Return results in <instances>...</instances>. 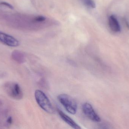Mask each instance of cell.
<instances>
[{
	"label": "cell",
	"mask_w": 129,
	"mask_h": 129,
	"mask_svg": "<svg viewBox=\"0 0 129 129\" xmlns=\"http://www.w3.org/2000/svg\"><path fill=\"white\" fill-rule=\"evenodd\" d=\"M35 98L39 107L45 112L53 114L54 109L47 95L42 91L37 90L35 92Z\"/></svg>",
	"instance_id": "6da1fadb"
},
{
	"label": "cell",
	"mask_w": 129,
	"mask_h": 129,
	"mask_svg": "<svg viewBox=\"0 0 129 129\" xmlns=\"http://www.w3.org/2000/svg\"><path fill=\"white\" fill-rule=\"evenodd\" d=\"M58 99L68 113L72 114H75L76 113L77 104L71 96L66 94H61L58 95Z\"/></svg>",
	"instance_id": "7a4b0ae2"
},
{
	"label": "cell",
	"mask_w": 129,
	"mask_h": 129,
	"mask_svg": "<svg viewBox=\"0 0 129 129\" xmlns=\"http://www.w3.org/2000/svg\"><path fill=\"white\" fill-rule=\"evenodd\" d=\"M5 90L10 97L17 100L21 99L23 97V92L19 84L13 82H8L5 86Z\"/></svg>",
	"instance_id": "3957f363"
},
{
	"label": "cell",
	"mask_w": 129,
	"mask_h": 129,
	"mask_svg": "<svg viewBox=\"0 0 129 129\" xmlns=\"http://www.w3.org/2000/svg\"><path fill=\"white\" fill-rule=\"evenodd\" d=\"M82 109L85 115L92 121L96 122H99L101 121L100 116L90 104L88 103L83 104Z\"/></svg>",
	"instance_id": "277c9868"
},
{
	"label": "cell",
	"mask_w": 129,
	"mask_h": 129,
	"mask_svg": "<svg viewBox=\"0 0 129 129\" xmlns=\"http://www.w3.org/2000/svg\"><path fill=\"white\" fill-rule=\"evenodd\" d=\"M0 42L10 47H17L19 45V41L14 37L1 31Z\"/></svg>",
	"instance_id": "5b68a950"
},
{
	"label": "cell",
	"mask_w": 129,
	"mask_h": 129,
	"mask_svg": "<svg viewBox=\"0 0 129 129\" xmlns=\"http://www.w3.org/2000/svg\"><path fill=\"white\" fill-rule=\"evenodd\" d=\"M58 113L61 119L68 124L70 126H71L73 128L75 129H81L79 125H78L76 122H74L71 118L66 115L63 112L60 110H58Z\"/></svg>",
	"instance_id": "8992f818"
},
{
	"label": "cell",
	"mask_w": 129,
	"mask_h": 129,
	"mask_svg": "<svg viewBox=\"0 0 129 129\" xmlns=\"http://www.w3.org/2000/svg\"><path fill=\"white\" fill-rule=\"evenodd\" d=\"M108 21L109 26L112 31L116 33L120 32L121 27L118 20L115 16L114 15L110 16Z\"/></svg>",
	"instance_id": "52a82bcc"
},
{
	"label": "cell",
	"mask_w": 129,
	"mask_h": 129,
	"mask_svg": "<svg viewBox=\"0 0 129 129\" xmlns=\"http://www.w3.org/2000/svg\"><path fill=\"white\" fill-rule=\"evenodd\" d=\"M12 57L14 61L19 63H22L25 62V57L24 55L20 51H14L13 52Z\"/></svg>",
	"instance_id": "ba28073f"
},
{
	"label": "cell",
	"mask_w": 129,
	"mask_h": 129,
	"mask_svg": "<svg viewBox=\"0 0 129 129\" xmlns=\"http://www.w3.org/2000/svg\"><path fill=\"white\" fill-rule=\"evenodd\" d=\"M83 2L85 5L91 8L95 7V4L93 0H82Z\"/></svg>",
	"instance_id": "9c48e42d"
},
{
	"label": "cell",
	"mask_w": 129,
	"mask_h": 129,
	"mask_svg": "<svg viewBox=\"0 0 129 129\" xmlns=\"http://www.w3.org/2000/svg\"><path fill=\"white\" fill-rule=\"evenodd\" d=\"M2 4L4 5L7 6L9 8H11V9H13V7L11 6V5L9 4L8 3H6V2H2Z\"/></svg>",
	"instance_id": "30bf717a"
},
{
	"label": "cell",
	"mask_w": 129,
	"mask_h": 129,
	"mask_svg": "<svg viewBox=\"0 0 129 129\" xmlns=\"http://www.w3.org/2000/svg\"><path fill=\"white\" fill-rule=\"evenodd\" d=\"M7 122L9 124H11L12 123V119L11 117H9L7 120Z\"/></svg>",
	"instance_id": "8fae6325"
}]
</instances>
